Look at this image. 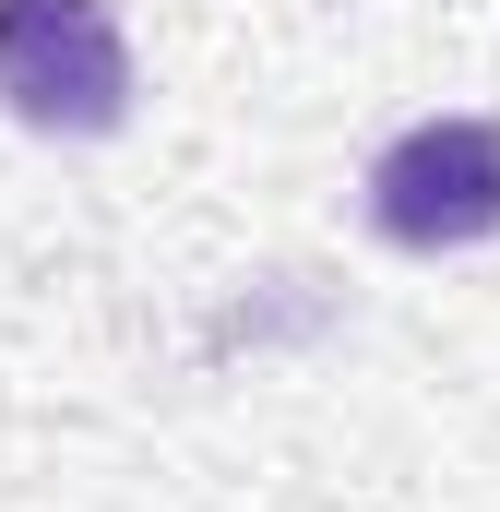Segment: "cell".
I'll list each match as a JSON object with an SVG mask.
<instances>
[{
	"mask_svg": "<svg viewBox=\"0 0 500 512\" xmlns=\"http://www.w3.org/2000/svg\"><path fill=\"white\" fill-rule=\"evenodd\" d=\"M370 215L405 251H477L500 239V120H417L381 143Z\"/></svg>",
	"mask_w": 500,
	"mask_h": 512,
	"instance_id": "obj_2",
	"label": "cell"
},
{
	"mask_svg": "<svg viewBox=\"0 0 500 512\" xmlns=\"http://www.w3.org/2000/svg\"><path fill=\"white\" fill-rule=\"evenodd\" d=\"M0 108L24 131H120L131 36L108 0H0Z\"/></svg>",
	"mask_w": 500,
	"mask_h": 512,
	"instance_id": "obj_1",
	"label": "cell"
}]
</instances>
